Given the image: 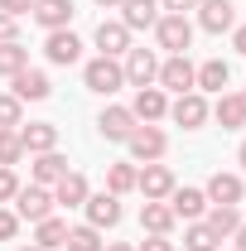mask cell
<instances>
[{"mask_svg":"<svg viewBox=\"0 0 246 251\" xmlns=\"http://www.w3.org/2000/svg\"><path fill=\"white\" fill-rule=\"evenodd\" d=\"M82 82H87V92L111 97V92H121V87H125V68L116 58H106V53H97V58L82 68Z\"/></svg>","mask_w":246,"mask_h":251,"instance_id":"6da1fadb","label":"cell"},{"mask_svg":"<svg viewBox=\"0 0 246 251\" xmlns=\"http://www.w3.org/2000/svg\"><path fill=\"white\" fill-rule=\"evenodd\" d=\"M125 150H130L135 164H154V159H164V150H169V135L159 126H135L130 140H125Z\"/></svg>","mask_w":246,"mask_h":251,"instance_id":"7a4b0ae2","label":"cell"},{"mask_svg":"<svg viewBox=\"0 0 246 251\" xmlns=\"http://www.w3.org/2000/svg\"><path fill=\"white\" fill-rule=\"evenodd\" d=\"M154 39H159L164 53H188V44H193L188 15H159V20H154Z\"/></svg>","mask_w":246,"mask_h":251,"instance_id":"3957f363","label":"cell"},{"mask_svg":"<svg viewBox=\"0 0 246 251\" xmlns=\"http://www.w3.org/2000/svg\"><path fill=\"white\" fill-rule=\"evenodd\" d=\"M135 188L145 193V203H164V198L179 188V179H174V169H169V164H159V159H154V164H145V169L135 174Z\"/></svg>","mask_w":246,"mask_h":251,"instance_id":"277c9868","label":"cell"},{"mask_svg":"<svg viewBox=\"0 0 246 251\" xmlns=\"http://www.w3.org/2000/svg\"><path fill=\"white\" fill-rule=\"evenodd\" d=\"M159 92H193V63H188V53H169V58L159 63Z\"/></svg>","mask_w":246,"mask_h":251,"instance_id":"5b68a950","label":"cell"},{"mask_svg":"<svg viewBox=\"0 0 246 251\" xmlns=\"http://www.w3.org/2000/svg\"><path fill=\"white\" fill-rule=\"evenodd\" d=\"M15 213L20 218H29V222H44L49 213H53V188H44V184H20V193H15Z\"/></svg>","mask_w":246,"mask_h":251,"instance_id":"8992f818","label":"cell"},{"mask_svg":"<svg viewBox=\"0 0 246 251\" xmlns=\"http://www.w3.org/2000/svg\"><path fill=\"white\" fill-rule=\"evenodd\" d=\"M125 82L130 87H154V77H159V58H154V49H125Z\"/></svg>","mask_w":246,"mask_h":251,"instance_id":"52a82bcc","label":"cell"},{"mask_svg":"<svg viewBox=\"0 0 246 251\" xmlns=\"http://www.w3.org/2000/svg\"><path fill=\"white\" fill-rule=\"evenodd\" d=\"M169 116L184 126V130H198V126L213 116V106H208V97H203V92H184V97L169 101Z\"/></svg>","mask_w":246,"mask_h":251,"instance_id":"ba28073f","label":"cell"},{"mask_svg":"<svg viewBox=\"0 0 246 251\" xmlns=\"http://www.w3.org/2000/svg\"><path fill=\"white\" fill-rule=\"evenodd\" d=\"M135 111L130 106H101V116H97V130H101V140H130V130H135Z\"/></svg>","mask_w":246,"mask_h":251,"instance_id":"9c48e42d","label":"cell"},{"mask_svg":"<svg viewBox=\"0 0 246 251\" xmlns=\"http://www.w3.org/2000/svg\"><path fill=\"white\" fill-rule=\"evenodd\" d=\"M87 227H97V232H106V227H116L121 222V198L116 193H87Z\"/></svg>","mask_w":246,"mask_h":251,"instance_id":"30bf717a","label":"cell"},{"mask_svg":"<svg viewBox=\"0 0 246 251\" xmlns=\"http://www.w3.org/2000/svg\"><path fill=\"white\" fill-rule=\"evenodd\" d=\"M130 111H135V121H140V126H154V121H164V116H169V97L159 92V87H135Z\"/></svg>","mask_w":246,"mask_h":251,"instance_id":"8fae6325","label":"cell"},{"mask_svg":"<svg viewBox=\"0 0 246 251\" xmlns=\"http://www.w3.org/2000/svg\"><path fill=\"white\" fill-rule=\"evenodd\" d=\"M203 193H208V203L237 208V203L246 198V184H242V174H222V169H217L213 179H208V188H203Z\"/></svg>","mask_w":246,"mask_h":251,"instance_id":"7c38bea8","label":"cell"},{"mask_svg":"<svg viewBox=\"0 0 246 251\" xmlns=\"http://www.w3.org/2000/svg\"><path fill=\"white\" fill-rule=\"evenodd\" d=\"M44 53H49V63H58V68H68V63L82 58V39L73 29H53L49 39H44Z\"/></svg>","mask_w":246,"mask_h":251,"instance_id":"4fadbf2b","label":"cell"},{"mask_svg":"<svg viewBox=\"0 0 246 251\" xmlns=\"http://www.w3.org/2000/svg\"><path fill=\"white\" fill-rule=\"evenodd\" d=\"M198 25H203L208 34L237 29V10H232V0H203V5H198Z\"/></svg>","mask_w":246,"mask_h":251,"instance_id":"5bb4252c","label":"cell"},{"mask_svg":"<svg viewBox=\"0 0 246 251\" xmlns=\"http://www.w3.org/2000/svg\"><path fill=\"white\" fill-rule=\"evenodd\" d=\"M29 15H34V20H39V25H44L49 34H53V29H68L77 10H73V0H34V10H29Z\"/></svg>","mask_w":246,"mask_h":251,"instance_id":"9a60e30c","label":"cell"},{"mask_svg":"<svg viewBox=\"0 0 246 251\" xmlns=\"http://www.w3.org/2000/svg\"><path fill=\"white\" fill-rule=\"evenodd\" d=\"M164 203L174 208V218H184V222H198L208 213V193H203V188H174Z\"/></svg>","mask_w":246,"mask_h":251,"instance_id":"2e32d148","label":"cell"},{"mask_svg":"<svg viewBox=\"0 0 246 251\" xmlns=\"http://www.w3.org/2000/svg\"><path fill=\"white\" fill-rule=\"evenodd\" d=\"M20 145H25L29 155L58 150V126H53V121H29V126H20Z\"/></svg>","mask_w":246,"mask_h":251,"instance_id":"e0dca14e","label":"cell"},{"mask_svg":"<svg viewBox=\"0 0 246 251\" xmlns=\"http://www.w3.org/2000/svg\"><path fill=\"white\" fill-rule=\"evenodd\" d=\"M227 82H232V68L222 58H208V63L193 68V92H222Z\"/></svg>","mask_w":246,"mask_h":251,"instance_id":"ac0fdd59","label":"cell"},{"mask_svg":"<svg viewBox=\"0 0 246 251\" xmlns=\"http://www.w3.org/2000/svg\"><path fill=\"white\" fill-rule=\"evenodd\" d=\"M97 49H101L106 58H121L125 49H130V29H125L121 20H101V25H97Z\"/></svg>","mask_w":246,"mask_h":251,"instance_id":"d6986e66","label":"cell"},{"mask_svg":"<svg viewBox=\"0 0 246 251\" xmlns=\"http://www.w3.org/2000/svg\"><path fill=\"white\" fill-rule=\"evenodd\" d=\"M10 82H15V97H20V101H44V97L53 92L49 73H39V68H25V73H15Z\"/></svg>","mask_w":246,"mask_h":251,"instance_id":"ffe728a7","label":"cell"},{"mask_svg":"<svg viewBox=\"0 0 246 251\" xmlns=\"http://www.w3.org/2000/svg\"><path fill=\"white\" fill-rule=\"evenodd\" d=\"M87 193H92L87 179H82L77 169H68L58 184H53V203H63V208H82V203H87Z\"/></svg>","mask_w":246,"mask_h":251,"instance_id":"44dd1931","label":"cell"},{"mask_svg":"<svg viewBox=\"0 0 246 251\" xmlns=\"http://www.w3.org/2000/svg\"><path fill=\"white\" fill-rule=\"evenodd\" d=\"M154 20H159V5H154V0H121V25L130 34L135 29H154Z\"/></svg>","mask_w":246,"mask_h":251,"instance_id":"7402d4cb","label":"cell"},{"mask_svg":"<svg viewBox=\"0 0 246 251\" xmlns=\"http://www.w3.org/2000/svg\"><path fill=\"white\" fill-rule=\"evenodd\" d=\"M213 121L222 126V130H242V126H246V106H242V97L217 92V101H213Z\"/></svg>","mask_w":246,"mask_h":251,"instance_id":"603a6c76","label":"cell"},{"mask_svg":"<svg viewBox=\"0 0 246 251\" xmlns=\"http://www.w3.org/2000/svg\"><path fill=\"white\" fill-rule=\"evenodd\" d=\"M174 208H169V203H145V208H140V227H145V232H150V237H169V232H174Z\"/></svg>","mask_w":246,"mask_h":251,"instance_id":"cb8c5ba5","label":"cell"},{"mask_svg":"<svg viewBox=\"0 0 246 251\" xmlns=\"http://www.w3.org/2000/svg\"><path fill=\"white\" fill-rule=\"evenodd\" d=\"M63 174H68V159H63L58 150H44V155H34V184L53 188Z\"/></svg>","mask_w":246,"mask_h":251,"instance_id":"d4e9b609","label":"cell"},{"mask_svg":"<svg viewBox=\"0 0 246 251\" xmlns=\"http://www.w3.org/2000/svg\"><path fill=\"white\" fill-rule=\"evenodd\" d=\"M63 242H68V222H63V218L49 213L44 222H34V247H39V251H53V247H63Z\"/></svg>","mask_w":246,"mask_h":251,"instance_id":"484cf974","label":"cell"},{"mask_svg":"<svg viewBox=\"0 0 246 251\" xmlns=\"http://www.w3.org/2000/svg\"><path fill=\"white\" fill-rule=\"evenodd\" d=\"M203 222L213 227L217 242H222V237H237V227H242V213H237V208H222V203H213V208L203 213Z\"/></svg>","mask_w":246,"mask_h":251,"instance_id":"4316f807","label":"cell"},{"mask_svg":"<svg viewBox=\"0 0 246 251\" xmlns=\"http://www.w3.org/2000/svg\"><path fill=\"white\" fill-rule=\"evenodd\" d=\"M29 68V49L15 39V44H0V77H15V73H25Z\"/></svg>","mask_w":246,"mask_h":251,"instance_id":"83f0119b","label":"cell"},{"mask_svg":"<svg viewBox=\"0 0 246 251\" xmlns=\"http://www.w3.org/2000/svg\"><path fill=\"white\" fill-rule=\"evenodd\" d=\"M135 174H140L135 164H106V193H116V198L135 193Z\"/></svg>","mask_w":246,"mask_h":251,"instance_id":"f1b7e54d","label":"cell"},{"mask_svg":"<svg viewBox=\"0 0 246 251\" xmlns=\"http://www.w3.org/2000/svg\"><path fill=\"white\" fill-rule=\"evenodd\" d=\"M63 247H68V251H106V242H101L97 227L82 222V227H68V242H63Z\"/></svg>","mask_w":246,"mask_h":251,"instance_id":"f546056e","label":"cell"},{"mask_svg":"<svg viewBox=\"0 0 246 251\" xmlns=\"http://www.w3.org/2000/svg\"><path fill=\"white\" fill-rule=\"evenodd\" d=\"M184 247L188 251H217L222 242H217V232L208 227V222L198 218V222H188V232H184Z\"/></svg>","mask_w":246,"mask_h":251,"instance_id":"4dcf8cb0","label":"cell"},{"mask_svg":"<svg viewBox=\"0 0 246 251\" xmlns=\"http://www.w3.org/2000/svg\"><path fill=\"white\" fill-rule=\"evenodd\" d=\"M25 126V101L15 92H0V130H20Z\"/></svg>","mask_w":246,"mask_h":251,"instance_id":"1f68e13d","label":"cell"},{"mask_svg":"<svg viewBox=\"0 0 246 251\" xmlns=\"http://www.w3.org/2000/svg\"><path fill=\"white\" fill-rule=\"evenodd\" d=\"M25 159V145H20V130H0V164L5 169H15Z\"/></svg>","mask_w":246,"mask_h":251,"instance_id":"d6a6232c","label":"cell"},{"mask_svg":"<svg viewBox=\"0 0 246 251\" xmlns=\"http://www.w3.org/2000/svg\"><path fill=\"white\" fill-rule=\"evenodd\" d=\"M15 193H20V174L0 164V203H15Z\"/></svg>","mask_w":246,"mask_h":251,"instance_id":"836d02e7","label":"cell"},{"mask_svg":"<svg viewBox=\"0 0 246 251\" xmlns=\"http://www.w3.org/2000/svg\"><path fill=\"white\" fill-rule=\"evenodd\" d=\"M15 232H20V213L15 208H0V242H15Z\"/></svg>","mask_w":246,"mask_h":251,"instance_id":"e575fe53","label":"cell"},{"mask_svg":"<svg viewBox=\"0 0 246 251\" xmlns=\"http://www.w3.org/2000/svg\"><path fill=\"white\" fill-rule=\"evenodd\" d=\"M20 39V20L15 15H0V44H15Z\"/></svg>","mask_w":246,"mask_h":251,"instance_id":"d590c367","label":"cell"},{"mask_svg":"<svg viewBox=\"0 0 246 251\" xmlns=\"http://www.w3.org/2000/svg\"><path fill=\"white\" fill-rule=\"evenodd\" d=\"M34 10V0H0V15H15V20H20V15H29Z\"/></svg>","mask_w":246,"mask_h":251,"instance_id":"8d00e7d4","label":"cell"},{"mask_svg":"<svg viewBox=\"0 0 246 251\" xmlns=\"http://www.w3.org/2000/svg\"><path fill=\"white\" fill-rule=\"evenodd\" d=\"M203 0H159V10L164 15H184V10H198Z\"/></svg>","mask_w":246,"mask_h":251,"instance_id":"74e56055","label":"cell"},{"mask_svg":"<svg viewBox=\"0 0 246 251\" xmlns=\"http://www.w3.org/2000/svg\"><path fill=\"white\" fill-rule=\"evenodd\" d=\"M135 251H174V242H169V237H145Z\"/></svg>","mask_w":246,"mask_h":251,"instance_id":"f35d334b","label":"cell"},{"mask_svg":"<svg viewBox=\"0 0 246 251\" xmlns=\"http://www.w3.org/2000/svg\"><path fill=\"white\" fill-rule=\"evenodd\" d=\"M232 49H242V53H246V25H242V29H232Z\"/></svg>","mask_w":246,"mask_h":251,"instance_id":"ab89813d","label":"cell"},{"mask_svg":"<svg viewBox=\"0 0 246 251\" xmlns=\"http://www.w3.org/2000/svg\"><path fill=\"white\" fill-rule=\"evenodd\" d=\"M237 251H246V222L237 227Z\"/></svg>","mask_w":246,"mask_h":251,"instance_id":"60d3db41","label":"cell"},{"mask_svg":"<svg viewBox=\"0 0 246 251\" xmlns=\"http://www.w3.org/2000/svg\"><path fill=\"white\" fill-rule=\"evenodd\" d=\"M106 251H135V247H130V242H111Z\"/></svg>","mask_w":246,"mask_h":251,"instance_id":"b9f144b4","label":"cell"},{"mask_svg":"<svg viewBox=\"0 0 246 251\" xmlns=\"http://www.w3.org/2000/svg\"><path fill=\"white\" fill-rule=\"evenodd\" d=\"M237 159H242V169H246V140H242V150H237Z\"/></svg>","mask_w":246,"mask_h":251,"instance_id":"7bdbcfd3","label":"cell"},{"mask_svg":"<svg viewBox=\"0 0 246 251\" xmlns=\"http://www.w3.org/2000/svg\"><path fill=\"white\" fill-rule=\"evenodd\" d=\"M97 5H121V0H97Z\"/></svg>","mask_w":246,"mask_h":251,"instance_id":"ee69618b","label":"cell"},{"mask_svg":"<svg viewBox=\"0 0 246 251\" xmlns=\"http://www.w3.org/2000/svg\"><path fill=\"white\" fill-rule=\"evenodd\" d=\"M237 97H242V106H246V92H237Z\"/></svg>","mask_w":246,"mask_h":251,"instance_id":"f6af8a7d","label":"cell"},{"mask_svg":"<svg viewBox=\"0 0 246 251\" xmlns=\"http://www.w3.org/2000/svg\"><path fill=\"white\" fill-rule=\"evenodd\" d=\"M20 251H39V247H20Z\"/></svg>","mask_w":246,"mask_h":251,"instance_id":"bcb514c9","label":"cell"},{"mask_svg":"<svg viewBox=\"0 0 246 251\" xmlns=\"http://www.w3.org/2000/svg\"><path fill=\"white\" fill-rule=\"evenodd\" d=\"M217 251H227V247H217Z\"/></svg>","mask_w":246,"mask_h":251,"instance_id":"7dc6e473","label":"cell"}]
</instances>
